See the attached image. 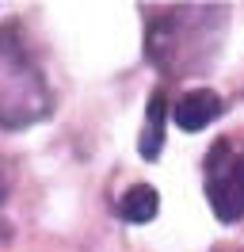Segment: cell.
Returning <instances> with one entry per match:
<instances>
[{
	"label": "cell",
	"mask_w": 244,
	"mask_h": 252,
	"mask_svg": "<svg viewBox=\"0 0 244 252\" xmlns=\"http://www.w3.org/2000/svg\"><path fill=\"white\" fill-rule=\"evenodd\" d=\"M221 27H225V8L210 4L160 12L145 34V58L164 73H198L206 69L202 62L217 50Z\"/></svg>",
	"instance_id": "1"
},
{
	"label": "cell",
	"mask_w": 244,
	"mask_h": 252,
	"mask_svg": "<svg viewBox=\"0 0 244 252\" xmlns=\"http://www.w3.org/2000/svg\"><path fill=\"white\" fill-rule=\"evenodd\" d=\"M50 111L54 95L42 65L34 62L15 27L0 31V130H27L50 119Z\"/></svg>",
	"instance_id": "2"
},
{
	"label": "cell",
	"mask_w": 244,
	"mask_h": 252,
	"mask_svg": "<svg viewBox=\"0 0 244 252\" xmlns=\"http://www.w3.org/2000/svg\"><path fill=\"white\" fill-rule=\"evenodd\" d=\"M206 203L214 218L233 225L244 218V142L217 138L206 153Z\"/></svg>",
	"instance_id": "3"
},
{
	"label": "cell",
	"mask_w": 244,
	"mask_h": 252,
	"mask_svg": "<svg viewBox=\"0 0 244 252\" xmlns=\"http://www.w3.org/2000/svg\"><path fill=\"white\" fill-rule=\"evenodd\" d=\"M221 111H225V103H221V95H217V92H210V88H195V92H183L180 99H176L172 119H176V126H180L183 134H198V130H206Z\"/></svg>",
	"instance_id": "4"
},
{
	"label": "cell",
	"mask_w": 244,
	"mask_h": 252,
	"mask_svg": "<svg viewBox=\"0 0 244 252\" xmlns=\"http://www.w3.org/2000/svg\"><path fill=\"white\" fill-rule=\"evenodd\" d=\"M164 123H168V99L164 92H152L145 103V126H141V138H137V153L141 160H156L164 149Z\"/></svg>",
	"instance_id": "5"
},
{
	"label": "cell",
	"mask_w": 244,
	"mask_h": 252,
	"mask_svg": "<svg viewBox=\"0 0 244 252\" xmlns=\"http://www.w3.org/2000/svg\"><path fill=\"white\" fill-rule=\"evenodd\" d=\"M156 210H160V195H156V188H149V184H134V188L119 199V218L130 221V225L152 221Z\"/></svg>",
	"instance_id": "6"
},
{
	"label": "cell",
	"mask_w": 244,
	"mask_h": 252,
	"mask_svg": "<svg viewBox=\"0 0 244 252\" xmlns=\"http://www.w3.org/2000/svg\"><path fill=\"white\" fill-rule=\"evenodd\" d=\"M8 191H12V164L0 157V203L8 199Z\"/></svg>",
	"instance_id": "7"
}]
</instances>
